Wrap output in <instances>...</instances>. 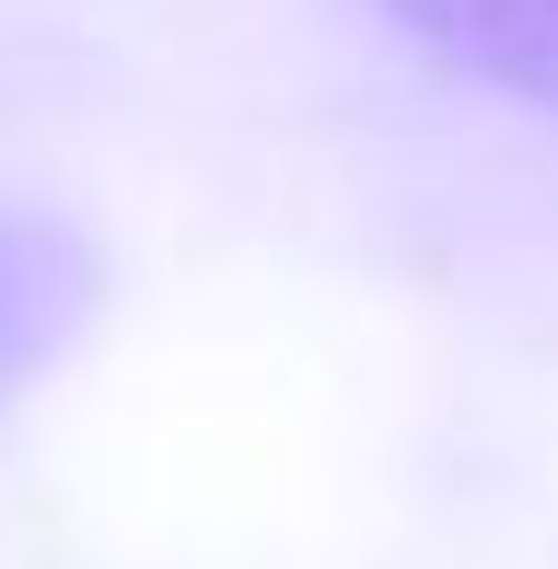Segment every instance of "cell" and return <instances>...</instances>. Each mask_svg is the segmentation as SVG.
<instances>
[{"label":"cell","mask_w":558,"mask_h":569,"mask_svg":"<svg viewBox=\"0 0 558 569\" xmlns=\"http://www.w3.org/2000/svg\"><path fill=\"white\" fill-rule=\"evenodd\" d=\"M385 12L430 59H454V70H477V82L558 117V0H385Z\"/></svg>","instance_id":"obj_1"}]
</instances>
